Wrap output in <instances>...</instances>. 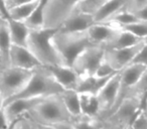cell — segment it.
Listing matches in <instances>:
<instances>
[{"mask_svg":"<svg viewBox=\"0 0 147 129\" xmlns=\"http://www.w3.org/2000/svg\"><path fill=\"white\" fill-rule=\"evenodd\" d=\"M51 41L63 63L69 67H71L74 61L84 49L92 47L86 31L61 32L57 29Z\"/></svg>","mask_w":147,"mask_h":129,"instance_id":"4","label":"cell"},{"mask_svg":"<svg viewBox=\"0 0 147 129\" xmlns=\"http://www.w3.org/2000/svg\"><path fill=\"white\" fill-rule=\"evenodd\" d=\"M104 51L105 49L98 45L87 47L76 57L71 67L81 78L94 76L104 59Z\"/></svg>","mask_w":147,"mask_h":129,"instance_id":"8","label":"cell"},{"mask_svg":"<svg viewBox=\"0 0 147 129\" xmlns=\"http://www.w3.org/2000/svg\"><path fill=\"white\" fill-rule=\"evenodd\" d=\"M34 123V122H33ZM34 126L36 129H55V127L53 125H47V124H37L34 123Z\"/></svg>","mask_w":147,"mask_h":129,"instance_id":"40","label":"cell"},{"mask_svg":"<svg viewBox=\"0 0 147 129\" xmlns=\"http://www.w3.org/2000/svg\"><path fill=\"white\" fill-rule=\"evenodd\" d=\"M59 95L65 107L69 111V114L74 117L75 120L82 116L80 93H78L76 90H63Z\"/></svg>","mask_w":147,"mask_h":129,"instance_id":"19","label":"cell"},{"mask_svg":"<svg viewBox=\"0 0 147 129\" xmlns=\"http://www.w3.org/2000/svg\"><path fill=\"white\" fill-rule=\"evenodd\" d=\"M1 68H3V66L1 65V63H0V69H1Z\"/></svg>","mask_w":147,"mask_h":129,"instance_id":"45","label":"cell"},{"mask_svg":"<svg viewBox=\"0 0 147 129\" xmlns=\"http://www.w3.org/2000/svg\"><path fill=\"white\" fill-rule=\"evenodd\" d=\"M55 129H75L74 123L71 121H61L53 125Z\"/></svg>","mask_w":147,"mask_h":129,"instance_id":"37","label":"cell"},{"mask_svg":"<svg viewBox=\"0 0 147 129\" xmlns=\"http://www.w3.org/2000/svg\"><path fill=\"white\" fill-rule=\"evenodd\" d=\"M47 1V0H39L38 4L31 13V15L24 21V23L30 30L43 28V10H45Z\"/></svg>","mask_w":147,"mask_h":129,"instance_id":"25","label":"cell"},{"mask_svg":"<svg viewBox=\"0 0 147 129\" xmlns=\"http://www.w3.org/2000/svg\"><path fill=\"white\" fill-rule=\"evenodd\" d=\"M82 0H47L43 10V27L59 29Z\"/></svg>","mask_w":147,"mask_h":129,"instance_id":"7","label":"cell"},{"mask_svg":"<svg viewBox=\"0 0 147 129\" xmlns=\"http://www.w3.org/2000/svg\"><path fill=\"white\" fill-rule=\"evenodd\" d=\"M9 59H10L9 67H15L25 70H34L35 68L41 66L38 59L26 47L12 45Z\"/></svg>","mask_w":147,"mask_h":129,"instance_id":"15","label":"cell"},{"mask_svg":"<svg viewBox=\"0 0 147 129\" xmlns=\"http://www.w3.org/2000/svg\"><path fill=\"white\" fill-rule=\"evenodd\" d=\"M108 0H82L76 9L94 15Z\"/></svg>","mask_w":147,"mask_h":129,"instance_id":"29","label":"cell"},{"mask_svg":"<svg viewBox=\"0 0 147 129\" xmlns=\"http://www.w3.org/2000/svg\"><path fill=\"white\" fill-rule=\"evenodd\" d=\"M33 124H34V123H33ZM34 129H36V128H35V126H34Z\"/></svg>","mask_w":147,"mask_h":129,"instance_id":"46","label":"cell"},{"mask_svg":"<svg viewBox=\"0 0 147 129\" xmlns=\"http://www.w3.org/2000/svg\"><path fill=\"white\" fill-rule=\"evenodd\" d=\"M55 31L57 29L43 27L41 29L30 30L29 32L26 47L42 66H65L51 41Z\"/></svg>","mask_w":147,"mask_h":129,"instance_id":"2","label":"cell"},{"mask_svg":"<svg viewBox=\"0 0 147 129\" xmlns=\"http://www.w3.org/2000/svg\"><path fill=\"white\" fill-rule=\"evenodd\" d=\"M14 129H34V124L27 115H24L14 120Z\"/></svg>","mask_w":147,"mask_h":129,"instance_id":"32","label":"cell"},{"mask_svg":"<svg viewBox=\"0 0 147 129\" xmlns=\"http://www.w3.org/2000/svg\"><path fill=\"white\" fill-rule=\"evenodd\" d=\"M55 79L57 83L61 86L63 90H76L81 77L74 70L73 67L57 65V66H45Z\"/></svg>","mask_w":147,"mask_h":129,"instance_id":"14","label":"cell"},{"mask_svg":"<svg viewBox=\"0 0 147 129\" xmlns=\"http://www.w3.org/2000/svg\"><path fill=\"white\" fill-rule=\"evenodd\" d=\"M3 102H4V99L1 97V95H0V109L3 107Z\"/></svg>","mask_w":147,"mask_h":129,"instance_id":"41","label":"cell"},{"mask_svg":"<svg viewBox=\"0 0 147 129\" xmlns=\"http://www.w3.org/2000/svg\"><path fill=\"white\" fill-rule=\"evenodd\" d=\"M63 91L61 86L55 81L45 66H39L33 70L32 76L19 93L11 98L4 100L3 105L6 102L16 98H37L47 97L51 95H57Z\"/></svg>","mask_w":147,"mask_h":129,"instance_id":"1","label":"cell"},{"mask_svg":"<svg viewBox=\"0 0 147 129\" xmlns=\"http://www.w3.org/2000/svg\"><path fill=\"white\" fill-rule=\"evenodd\" d=\"M12 41L10 37L8 18L0 17V63L3 67L10 66V49Z\"/></svg>","mask_w":147,"mask_h":129,"instance_id":"17","label":"cell"},{"mask_svg":"<svg viewBox=\"0 0 147 129\" xmlns=\"http://www.w3.org/2000/svg\"><path fill=\"white\" fill-rule=\"evenodd\" d=\"M130 129H147V113L143 108L137 112L136 116L134 117L131 122Z\"/></svg>","mask_w":147,"mask_h":129,"instance_id":"30","label":"cell"},{"mask_svg":"<svg viewBox=\"0 0 147 129\" xmlns=\"http://www.w3.org/2000/svg\"><path fill=\"white\" fill-rule=\"evenodd\" d=\"M147 67H144L142 65H138V63H130L129 66H127L126 68H124L120 72V84H119V93L117 100L115 102L114 106H113L111 112L108 115H110L119 105L121 104L123 100L125 99V97L127 96V94L129 93L130 89L133 87V85L137 82V80L139 79V77L142 75V73L144 72V70ZM107 115V116H108ZM105 119V118H104Z\"/></svg>","mask_w":147,"mask_h":129,"instance_id":"10","label":"cell"},{"mask_svg":"<svg viewBox=\"0 0 147 129\" xmlns=\"http://www.w3.org/2000/svg\"><path fill=\"white\" fill-rule=\"evenodd\" d=\"M26 115L37 124L53 125L61 121L74 122L75 120L65 107L59 94L45 97Z\"/></svg>","mask_w":147,"mask_h":129,"instance_id":"3","label":"cell"},{"mask_svg":"<svg viewBox=\"0 0 147 129\" xmlns=\"http://www.w3.org/2000/svg\"><path fill=\"white\" fill-rule=\"evenodd\" d=\"M45 97H37V98H16L6 102L3 105L6 117L9 122H13L19 117L26 115L31 109H33Z\"/></svg>","mask_w":147,"mask_h":129,"instance_id":"12","label":"cell"},{"mask_svg":"<svg viewBox=\"0 0 147 129\" xmlns=\"http://www.w3.org/2000/svg\"><path fill=\"white\" fill-rule=\"evenodd\" d=\"M128 0H108L94 14L95 22H106L109 18L125 8Z\"/></svg>","mask_w":147,"mask_h":129,"instance_id":"20","label":"cell"},{"mask_svg":"<svg viewBox=\"0 0 147 129\" xmlns=\"http://www.w3.org/2000/svg\"><path fill=\"white\" fill-rule=\"evenodd\" d=\"M147 4V0H128L125 9L130 12L134 13L135 11L139 10Z\"/></svg>","mask_w":147,"mask_h":129,"instance_id":"34","label":"cell"},{"mask_svg":"<svg viewBox=\"0 0 147 129\" xmlns=\"http://www.w3.org/2000/svg\"><path fill=\"white\" fill-rule=\"evenodd\" d=\"M138 20L139 19L137 18L134 13L130 12V11L123 8L122 10H120L119 12H117L116 14L113 15L111 18H109L106 22H109V23H111V24L115 25L116 27H118V28H120V27L124 26V25L130 24V23H133Z\"/></svg>","mask_w":147,"mask_h":129,"instance_id":"26","label":"cell"},{"mask_svg":"<svg viewBox=\"0 0 147 129\" xmlns=\"http://www.w3.org/2000/svg\"><path fill=\"white\" fill-rule=\"evenodd\" d=\"M80 100L83 116L99 119L100 105H99L97 95L90 94V93H80Z\"/></svg>","mask_w":147,"mask_h":129,"instance_id":"23","label":"cell"},{"mask_svg":"<svg viewBox=\"0 0 147 129\" xmlns=\"http://www.w3.org/2000/svg\"><path fill=\"white\" fill-rule=\"evenodd\" d=\"M113 76L105 77V78H98L96 76L81 78L76 91L78 93H90V94L97 95Z\"/></svg>","mask_w":147,"mask_h":129,"instance_id":"21","label":"cell"},{"mask_svg":"<svg viewBox=\"0 0 147 129\" xmlns=\"http://www.w3.org/2000/svg\"><path fill=\"white\" fill-rule=\"evenodd\" d=\"M142 108L141 101L135 97H126L121 104L111 113L110 115L103 119L104 129H126L129 128L131 122L137 112Z\"/></svg>","mask_w":147,"mask_h":129,"instance_id":"5","label":"cell"},{"mask_svg":"<svg viewBox=\"0 0 147 129\" xmlns=\"http://www.w3.org/2000/svg\"><path fill=\"white\" fill-rule=\"evenodd\" d=\"M142 43H144V45H147V36H145L144 38L142 39Z\"/></svg>","mask_w":147,"mask_h":129,"instance_id":"43","label":"cell"},{"mask_svg":"<svg viewBox=\"0 0 147 129\" xmlns=\"http://www.w3.org/2000/svg\"><path fill=\"white\" fill-rule=\"evenodd\" d=\"M33 70L3 67L0 69V95L4 100L11 98L26 85Z\"/></svg>","mask_w":147,"mask_h":129,"instance_id":"6","label":"cell"},{"mask_svg":"<svg viewBox=\"0 0 147 129\" xmlns=\"http://www.w3.org/2000/svg\"><path fill=\"white\" fill-rule=\"evenodd\" d=\"M75 129H104L103 123L98 118H89L86 116H81L74 121Z\"/></svg>","mask_w":147,"mask_h":129,"instance_id":"27","label":"cell"},{"mask_svg":"<svg viewBox=\"0 0 147 129\" xmlns=\"http://www.w3.org/2000/svg\"><path fill=\"white\" fill-rule=\"evenodd\" d=\"M0 13L6 18H9V11L6 7L5 0H0Z\"/></svg>","mask_w":147,"mask_h":129,"instance_id":"39","label":"cell"},{"mask_svg":"<svg viewBox=\"0 0 147 129\" xmlns=\"http://www.w3.org/2000/svg\"><path fill=\"white\" fill-rule=\"evenodd\" d=\"M131 63H138L144 67H147V45L143 43L142 47L136 53Z\"/></svg>","mask_w":147,"mask_h":129,"instance_id":"33","label":"cell"},{"mask_svg":"<svg viewBox=\"0 0 147 129\" xmlns=\"http://www.w3.org/2000/svg\"><path fill=\"white\" fill-rule=\"evenodd\" d=\"M120 29L128 31V32L134 34L135 36L143 39L145 36H147V21L145 20L135 21L133 23H130V24H127L120 27Z\"/></svg>","mask_w":147,"mask_h":129,"instance_id":"28","label":"cell"},{"mask_svg":"<svg viewBox=\"0 0 147 129\" xmlns=\"http://www.w3.org/2000/svg\"><path fill=\"white\" fill-rule=\"evenodd\" d=\"M134 14L136 15V17L139 20L147 21V4L144 7H142L141 9H139V10L135 11Z\"/></svg>","mask_w":147,"mask_h":129,"instance_id":"38","label":"cell"},{"mask_svg":"<svg viewBox=\"0 0 147 129\" xmlns=\"http://www.w3.org/2000/svg\"><path fill=\"white\" fill-rule=\"evenodd\" d=\"M143 43L125 49H108L104 51V59L109 63L117 72H121L124 68L132 63Z\"/></svg>","mask_w":147,"mask_h":129,"instance_id":"11","label":"cell"},{"mask_svg":"<svg viewBox=\"0 0 147 129\" xmlns=\"http://www.w3.org/2000/svg\"><path fill=\"white\" fill-rule=\"evenodd\" d=\"M39 0H35V1L24 3V4L17 5V6L9 9V18L18 21H25L33 12Z\"/></svg>","mask_w":147,"mask_h":129,"instance_id":"24","label":"cell"},{"mask_svg":"<svg viewBox=\"0 0 147 129\" xmlns=\"http://www.w3.org/2000/svg\"><path fill=\"white\" fill-rule=\"evenodd\" d=\"M7 129H14V121H13V122H11L10 124H9V127Z\"/></svg>","mask_w":147,"mask_h":129,"instance_id":"42","label":"cell"},{"mask_svg":"<svg viewBox=\"0 0 147 129\" xmlns=\"http://www.w3.org/2000/svg\"><path fill=\"white\" fill-rule=\"evenodd\" d=\"M8 24L12 45L26 47L30 29L27 27L24 21H18L12 18H8Z\"/></svg>","mask_w":147,"mask_h":129,"instance_id":"18","label":"cell"},{"mask_svg":"<svg viewBox=\"0 0 147 129\" xmlns=\"http://www.w3.org/2000/svg\"><path fill=\"white\" fill-rule=\"evenodd\" d=\"M117 73H119V72H117V71L111 66L110 63H107V61L103 59V61H101L100 66L98 67V69H97L94 76L98 77V78H105V77L113 76V75L117 74Z\"/></svg>","mask_w":147,"mask_h":129,"instance_id":"31","label":"cell"},{"mask_svg":"<svg viewBox=\"0 0 147 129\" xmlns=\"http://www.w3.org/2000/svg\"><path fill=\"white\" fill-rule=\"evenodd\" d=\"M120 28L109 22H98L94 23L86 30L88 38L92 45L104 47L118 33Z\"/></svg>","mask_w":147,"mask_h":129,"instance_id":"13","label":"cell"},{"mask_svg":"<svg viewBox=\"0 0 147 129\" xmlns=\"http://www.w3.org/2000/svg\"><path fill=\"white\" fill-rule=\"evenodd\" d=\"M94 23L96 22L93 14L75 9V11L65 19L57 30L61 32H81L86 31Z\"/></svg>","mask_w":147,"mask_h":129,"instance_id":"16","label":"cell"},{"mask_svg":"<svg viewBox=\"0 0 147 129\" xmlns=\"http://www.w3.org/2000/svg\"><path fill=\"white\" fill-rule=\"evenodd\" d=\"M119 84H120V72L115 74L97 94V98L100 105V115H99L100 120L106 118L107 115L112 110L118 97Z\"/></svg>","mask_w":147,"mask_h":129,"instance_id":"9","label":"cell"},{"mask_svg":"<svg viewBox=\"0 0 147 129\" xmlns=\"http://www.w3.org/2000/svg\"><path fill=\"white\" fill-rule=\"evenodd\" d=\"M143 109H144V110L146 111V113H147V102L145 103V105H144V107H143Z\"/></svg>","mask_w":147,"mask_h":129,"instance_id":"44","label":"cell"},{"mask_svg":"<svg viewBox=\"0 0 147 129\" xmlns=\"http://www.w3.org/2000/svg\"><path fill=\"white\" fill-rule=\"evenodd\" d=\"M31 1H35V0H5V2H6V7L7 9H11L13 7L17 6V5H20V4H24V3L27 2H31Z\"/></svg>","mask_w":147,"mask_h":129,"instance_id":"36","label":"cell"},{"mask_svg":"<svg viewBox=\"0 0 147 129\" xmlns=\"http://www.w3.org/2000/svg\"><path fill=\"white\" fill-rule=\"evenodd\" d=\"M10 122L8 121L5 114L4 110H3V107L0 109V129H7L9 127Z\"/></svg>","mask_w":147,"mask_h":129,"instance_id":"35","label":"cell"},{"mask_svg":"<svg viewBox=\"0 0 147 129\" xmlns=\"http://www.w3.org/2000/svg\"><path fill=\"white\" fill-rule=\"evenodd\" d=\"M142 41V39L139 37L135 36L134 34L128 32L125 30H120L118 31L116 35L107 43L104 47V49H125V47H133L136 45L138 43H140Z\"/></svg>","mask_w":147,"mask_h":129,"instance_id":"22","label":"cell"},{"mask_svg":"<svg viewBox=\"0 0 147 129\" xmlns=\"http://www.w3.org/2000/svg\"><path fill=\"white\" fill-rule=\"evenodd\" d=\"M126 129H130V128H126Z\"/></svg>","mask_w":147,"mask_h":129,"instance_id":"47","label":"cell"}]
</instances>
